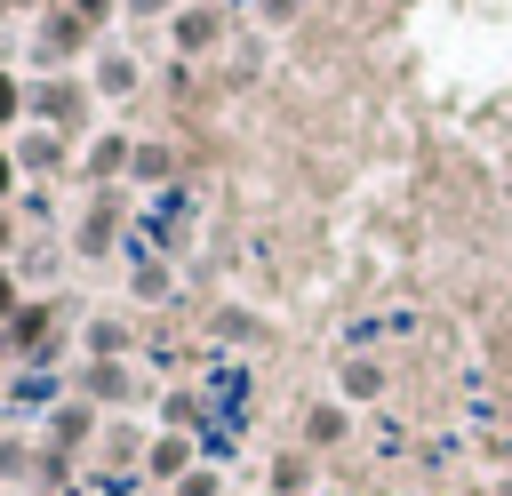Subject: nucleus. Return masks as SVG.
<instances>
[{
  "instance_id": "obj_1",
  "label": "nucleus",
  "mask_w": 512,
  "mask_h": 496,
  "mask_svg": "<svg viewBox=\"0 0 512 496\" xmlns=\"http://www.w3.org/2000/svg\"><path fill=\"white\" fill-rule=\"evenodd\" d=\"M96 88L80 80V72H32V120L40 128H64V136H96L88 120H96Z\"/></svg>"
},
{
  "instance_id": "obj_2",
  "label": "nucleus",
  "mask_w": 512,
  "mask_h": 496,
  "mask_svg": "<svg viewBox=\"0 0 512 496\" xmlns=\"http://www.w3.org/2000/svg\"><path fill=\"white\" fill-rule=\"evenodd\" d=\"M96 48V24L80 16V8H40V24H32V64H64L72 72V56H88Z\"/></svg>"
},
{
  "instance_id": "obj_3",
  "label": "nucleus",
  "mask_w": 512,
  "mask_h": 496,
  "mask_svg": "<svg viewBox=\"0 0 512 496\" xmlns=\"http://www.w3.org/2000/svg\"><path fill=\"white\" fill-rule=\"evenodd\" d=\"M8 144H16V168H24V184H48V176L80 168V136H64V128H40V120H24Z\"/></svg>"
},
{
  "instance_id": "obj_4",
  "label": "nucleus",
  "mask_w": 512,
  "mask_h": 496,
  "mask_svg": "<svg viewBox=\"0 0 512 496\" xmlns=\"http://www.w3.org/2000/svg\"><path fill=\"white\" fill-rule=\"evenodd\" d=\"M56 344V304L48 296H24V312L0 328V360H40Z\"/></svg>"
},
{
  "instance_id": "obj_5",
  "label": "nucleus",
  "mask_w": 512,
  "mask_h": 496,
  "mask_svg": "<svg viewBox=\"0 0 512 496\" xmlns=\"http://www.w3.org/2000/svg\"><path fill=\"white\" fill-rule=\"evenodd\" d=\"M128 160H136V144H128L120 128H96V136L80 144V176H88L96 192H104V184H120V176H128Z\"/></svg>"
},
{
  "instance_id": "obj_6",
  "label": "nucleus",
  "mask_w": 512,
  "mask_h": 496,
  "mask_svg": "<svg viewBox=\"0 0 512 496\" xmlns=\"http://www.w3.org/2000/svg\"><path fill=\"white\" fill-rule=\"evenodd\" d=\"M120 208H128V192H120V184H104V192L88 200V216H80V232H72V240H80V256H104V248H112Z\"/></svg>"
},
{
  "instance_id": "obj_7",
  "label": "nucleus",
  "mask_w": 512,
  "mask_h": 496,
  "mask_svg": "<svg viewBox=\"0 0 512 496\" xmlns=\"http://www.w3.org/2000/svg\"><path fill=\"white\" fill-rule=\"evenodd\" d=\"M200 464V448H192V432H152V448H144V472L160 480V488H176L184 472Z\"/></svg>"
},
{
  "instance_id": "obj_8",
  "label": "nucleus",
  "mask_w": 512,
  "mask_h": 496,
  "mask_svg": "<svg viewBox=\"0 0 512 496\" xmlns=\"http://www.w3.org/2000/svg\"><path fill=\"white\" fill-rule=\"evenodd\" d=\"M80 400H96V408H120V400H136V376H128V360H88V368H80Z\"/></svg>"
},
{
  "instance_id": "obj_9",
  "label": "nucleus",
  "mask_w": 512,
  "mask_h": 496,
  "mask_svg": "<svg viewBox=\"0 0 512 496\" xmlns=\"http://www.w3.org/2000/svg\"><path fill=\"white\" fill-rule=\"evenodd\" d=\"M216 32H224V16H216V8H176V16H168V40H176L184 56H208V48H216Z\"/></svg>"
},
{
  "instance_id": "obj_10",
  "label": "nucleus",
  "mask_w": 512,
  "mask_h": 496,
  "mask_svg": "<svg viewBox=\"0 0 512 496\" xmlns=\"http://www.w3.org/2000/svg\"><path fill=\"white\" fill-rule=\"evenodd\" d=\"M88 88H96V96H136V88H144V64H136L128 48H104L96 72H88Z\"/></svg>"
},
{
  "instance_id": "obj_11",
  "label": "nucleus",
  "mask_w": 512,
  "mask_h": 496,
  "mask_svg": "<svg viewBox=\"0 0 512 496\" xmlns=\"http://www.w3.org/2000/svg\"><path fill=\"white\" fill-rule=\"evenodd\" d=\"M24 120H32V72L0 64V136H16Z\"/></svg>"
},
{
  "instance_id": "obj_12",
  "label": "nucleus",
  "mask_w": 512,
  "mask_h": 496,
  "mask_svg": "<svg viewBox=\"0 0 512 496\" xmlns=\"http://www.w3.org/2000/svg\"><path fill=\"white\" fill-rule=\"evenodd\" d=\"M48 432H56V448H80V440L96 432V400H64V408L48 416Z\"/></svg>"
},
{
  "instance_id": "obj_13",
  "label": "nucleus",
  "mask_w": 512,
  "mask_h": 496,
  "mask_svg": "<svg viewBox=\"0 0 512 496\" xmlns=\"http://www.w3.org/2000/svg\"><path fill=\"white\" fill-rule=\"evenodd\" d=\"M168 168H176V152H168V144H136V160H128V176H136V184H160Z\"/></svg>"
},
{
  "instance_id": "obj_14",
  "label": "nucleus",
  "mask_w": 512,
  "mask_h": 496,
  "mask_svg": "<svg viewBox=\"0 0 512 496\" xmlns=\"http://www.w3.org/2000/svg\"><path fill=\"white\" fill-rule=\"evenodd\" d=\"M128 352V328L120 320H88V360H120Z\"/></svg>"
},
{
  "instance_id": "obj_15",
  "label": "nucleus",
  "mask_w": 512,
  "mask_h": 496,
  "mask_svg": "<svg viewBox=\"0 0 512 496\" xmlns=\"http://www.w3.org/2000/svg\"><path fill=\"white\" fill-rule=\"evenodd\" d=\"M384 392V368L376 360H344V400H376Z\"/></svg>"
},
{
  "instance_id": "obj_16",
  "label": "nucleus",
  "mask_w": 512,
  "mask_h": 496,
  "mask_svg": "<svg viewBox=\"0 0 512 496\" xmlns=\"http://www.w3.org/2000/svg\"><path fill=\"white\" fill-rule=\"evenodd\" d=\"M144 448H152V440H144L136 424H112V440H104V464H144Z\"/></svg>"
},
{
  "instance_id": "obj_17",
  "label": "nucleus",
  "mask_w": 512,
  "mask_h": 496,
  "mask_svg": "<svg viewBox=\"0 0 512 496\" xmlns=\"http://www.w3.org/2000/svg\"><path fill=\"white\" fill-rule=\"evenodd\" d=\"M304 440H312V448L344 440V408H336V400H328V408H312V416H304Z\"/></svg>"
},
{
  "instance_id": "obj_18",
  "label": "nucleus",
  "mask_w": 512,
  "mask_h": 496,
  "mask_svg": "<svg viewBox=\"0 0 512 496\" xmlns=\"http://www.w3.org/2000/svg\"><path fill=\"white\" fill-rule=\"evenodd\" d=\"M304 480H312V464H304V456H280V464H272V488H280V496H296Z\"/></svg>"
},
{
  "instance_id": "obj_19",
  "label": "nucleus",
  "mask_w": 512,
  "mask_h": 496,
  "mask_svg": "<svg viewBox=\"0 0 512 496\" xmlns=\"http://www.w3.org/2000/svg\"><path fill=\"white\" fill-rule=\"evenodd\" d=\"M24 312V280H16V264H0V328Z\"/></svg>"
},
{
  "instance_id": "obj_20",
  "label": "nucleus",
  "mask_w": 512,
  "mask_h": 496,
  "mask_svg": "<svg viewBox=\"0 0 512 496\" xmlns=\"http://www.w3.org/2000/svg\"><path fill=\"white\" fill-rule=\"evenodd\" d=\"M16 192H24V168H16V144H8V136H0V200H8V208H16Z\"/></svg>"
},
{
  "instance_id": "obj_21",
  "label": "nucleus",
  "mask_w": 512,
  "mask_h": 496,
  "mask_svg": "<svg viewBox=\"0 0 512 496\" xmlns=\"http://www.w3.org/2000/svg\"><path fill=\"white\" fill-rule=\"evenodd\" d=\"M32 472V448L24 440H0V480H24Z\"/></svg>"
},
{
  "instance_id": "obj_22",
  "label": "nucleus",
  "mask_w": 512,
  "mask_h": 496,
  "mask_svg": "<svg viewBox=\"0 0 512 496\" xmlns=\"http://www.w3.org/2000/svg\"><path fill=\"white\" fill-rule=\"evenodd\" d=\"M216 488H224V480H216V472H208V464H192V472H184V480H176V488H168V496H216Z\"/></svg>"
},
{
  "instance_id": "obj_23",
  "label": "nucleus",
  "mask_w": 512,
  "mask_h": 496,
  "mask_svg": "<svg viewBox=\"0 0 512 496\" xmlns=\"http://www.w3.org/2000/svg\"><path fill=\"white\" fill-rule=\"evenodd\" d=\"M176 8H184V0H120L128 24H152V16H176Z\"/></svg>"
},
{
  "instance_id": "obj_24",
  "label": "nucleus",
  "mask_w": 512,
  "mask_h": 496,
  "mask_svg": "<svg viewBox=\"0 0 512 496\" xmlns=\"http://www.w3.org/2000/svg\"><path fill=\"white\" fill-rule=\"evenodd\" d=\"M8 256H16V208L0 200V264H8Z\"/></svg>"
},
{
  "instance_id": "obj_25",
  "label": "nucleus",
  "mask_w": 512,
  "mask_h": 496,
  "mask_svg": "<svg viewBox=\"0 0 512 496\" xmlns=\"http://www.w3.org/2000/svg\"><path fill=\"white\" fill-rule=\"evenodd\" d=\"M0 8H40V0H0Z\"/></svg>"
},
{
  "instance_id": "obj_26",
  "label": "nucleus",
  "mask_w": 512,
  "mask_h": 496,
  "mask_svg": "<svg viewBox=\"0 0 512 496\" xmlns=\"http://www.w3.org/2000/svg\"><path fill=\"white\" fill-rule=\"evenodd\" d=\"M496 496H512V480H504V488H496Z\"/></svg>"
},
{
  "instance_id": "obj_27",
  "label": "nucleus",
  "mask_w": 512,
  "mask_h": 496,
  "mask_svg": "<svg viewBox=\"0 0 512 496\" xmlns=\"http://www.w3.org/2000/svg\"><path fill=\"white\" fill-rule=\"evenodd\" d=\"M152 496H168V488H152Z\"/></svg>"
},
{
  "instance_id": "obj_28",
  "label": "nucleus",
  "mask_w": 512,
  "mask_h": 496,
  "mask_svg": "<svg viewBox=\"0 0 512 496\" xmlns=\"http://www.w3.org/2000/svg\"><path fill=\"white\" fill-rule=\"evenodd\" d=\"M0 368H8V360H0Z\"/></svg>"
}]
</instances>
